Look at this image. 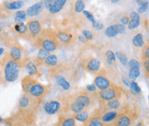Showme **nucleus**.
Here are the masks:
<instances>
[{
    "mask_svg": "<svg viewBox=\"0 0 149 126\" xmlns=\"http://www.w3.org/2000/svg\"><path fill=\"white\" fill-rule=\"evenodd\" d=\"M42 3H43V7L49 10L52 7H53V5L54 3V0H43Z\"/></svg>",
    "mask_w": 149,
    "mask_h": 126,
    "instance_id": "ea45409f",
    "label": "nucleus"
},
{
    "mask_svg": "<svg viewBox=\"0 0 149 126\" xmlns=\"http://www.w3.org/2000/svg\"><path fill=\"white\" fill-rule=\"evenodd\" d=\"M136 126H144V123H139Z\"/></svg>",
    "mask_w": 149,
    "mask_h": 126,
    "instance_id": "864d4df0",
    "label": "nucleus"
},
{
    "mask_svg": "<svg viewBox=\"0 0 149 126\" xmlns=\"http://www.w3.org/2000/svg\"><path fill=\"white\" fill-rule=\"evenodd\" d=\"M121 22H122L121 24H123L124 26L127 25L128 22H129V18H128V17H123V18L121 19Z\"/></svg>",
    "mask_w": 149,
    "mask_h": 126,
    "instance_id": "de8ad7c7",
    "label": "nucleus"
},
{
    "mask_svg": "<svg viewBox=\"0 0 149 126\" xmlns=\"http://www.w3.org/2000/svg\"><path fill=\"white\" fill-rule=\"evenodd\" d=\"M114 27H115V29L117 30V31H118L119 34H120V33H124V32H125L126 28H125L124 25H123V24H115V25H114Z\"/></svg>",
    "mask_w": 149,
    "mask_h": 126,
    "instance_id": "37998d69",
    "label": "nucleus"
},
{
    "mask_svg": "<svg viewBox=\"0 0 149 126\" xmlns=\"http://www.w3.org/2000/svg\"><path fill=\"white\" fill-rule=\"evenodd\" d=\"M130 17H131V19L129 20L128 24H127L128 29H129V30H134V29H136L140 24L139 14L137 12H135V11H133V12H131Z\"/></svg>",
    "mask_w": 149,
    "mask_h": 126,
    "instance_id": "4468645a",
    "label": "nucleus"
},
{
    "mask_svg": "<svg viewBox=\"0 0 149 126\" xmlns=\"http://www.w3.org/2000/svg\"><path fill=\"white\" fill-rule=\"evenodd\" d=\"M74 8L77 13H81L85 10V4L83 0H77L76 4H74Z\"/></svg>",
    "mask_w": 149,
    "mask_h": 126,
    "instance_id": "f704fd0d",
    "label": "nucleus"
},
{
    "mask_svg": "<svg viewBox=\"0 0 149 126\" xmlns=\"http://www.w3.org/2000/svg\"><path fill=\"white\" fill-rule=\"evenodd\" d=\"M21 56H22V52H21V49L17 47V46H14L10 49V52H9V57L11 60H13L15 62H19L21 60Z\"/></svg>",
    "mask_w": 149,
    "mask_h": 126,
    "instance_id": "a211bd4d",
    "label": "nucleus"
},
{
    "mask_svg": "<svg viewBox=\"0 0 149 126\" xmlns=\"http://www.w3.org/2000/svg\"><path fill=\"white\" fill-rule=\"evenodd\" d=\"M130 88H131V91L134 94H138L141 92V88L139 87V85L137 84L134 80L130 82Z\"/></svg>",
    "mask_w": 149,
    "mask_h": 126,
    "instance_id": "473e14b6",
    "label": "nucleus"
},
{
    "mask_svg": "<svg viewBox=\"0 0 149 126\" xmlns=\"http://www.w3.org/2000/svg\"><path fill=\"white\" fill-rule=\"evenodd\" d=\"M48 92H49V88L48 87L37 82L31 88V89L29 90V92L27 94L31 95V97H33V98L38 99V100H41L47 95Z\"/></svg>",
    "mask_w": 149,
    "mask_h": 126,
    "instance_id": "7ed1b4c3",
    "label": "nucleus"
},
{
    "mask_svg": "<svg viewBox=\"0 0 149 126\" xmlns=\"http://www.w3.org/2000/svg\"><path fill=\"white\" fill-rule=\"evenodd\" d=\"M57 38H58L62 42L68 43V42H71L73 36H72V34H70V33L60 31V32H58V34H57Z\"/></svg>",
    "mask_w": 149,
    "mask_h": 126,
    "instance_id": "a878e982",
    "label": "nucleus"
},
{
    "mask_svg": "<svg viewBox=\"0 0 149 126\" xmlns=\"http://www.w3.org/2000/svg\"><path fill=\"white\" fill-rule=\"evenodd\" d=\"M83 14L86 16V18H87L89 21H91V23H92V26L96 23V19H94V17H93V15L91 14L89 11H87V10H84L83 11Z\"/></svg>",
    "mask_w": 149,
    "mask_h": 126,
    "instance_id": "e433bc0d",
    "label": "nucleus"
},
{
    "mask_svg": "<svg viewBox=\"0 0 149 126\" xmlns=\"http://www.w3.org/2000/svg\"><path fill=\"white\" fill-rule=\"evenodd\" d=\"M143 54H144V57H145V59H148V57H149V47L146 46L144 48V50H143Z\"/></svg>",
    "mask_w": 149,
    "mask_h": 126,
    "instance_id": "a18cd8bd",
    "label": "nucleus"
},
{
    "mask_svg": "<svg viewBox=\"0 0 149 126\" xmlns=\"http://www.w3.org/2000/svg\"><path fill=\"white\" fill-rule=\"evenodd\" d=\"M25 69L27 71L28 76L34 77L35 76L38 75V68L36 66V65L32 62H28L25 65Z\"/></svg>",
    "mask_w": 149,
    "mask_h": 126,
    "instance_id": "6ab92c4d",
    "label": "nucleus"
},
{
    "mask_svg": "<svg viewBox=\"0 0 149 126\" xmlns=\"http://www.w3.org/2000/svg\"><path fill=\"white\" fill-rule=\"evenodd\" d=\"M3 54H4V49L3 48H0V56H1Z\"/></svg>",
    "mask_w": 149,
    "mask_h": 126,
    "instance_id": "603ef678",
    "label": "nucleus"
},
{
    "mask_svg": "<svg viewBox=\"0 0 149 126\" xmlns=\"http://www.w3.org/2000/svg\"><path fill=\"white\" fill-rule=\"evenodd\" d=\"M57 126H77L76 124V120L74 119L73 116L71 117H67L61 119L59 121V123Z\"/></svg>",
    "mask_w": 149,
    "mask_h": 126,
    "instance_id": "b1692460",
    "label": "nucleus"
},
{
    "mask_svg": "<svg viewBox=\"0 0 149 126\" xmlns=\"http://www.w3.org/2000/svg\"><path fill=\"white\" fill-rule=\"evenodd\" d=\"M123 82L124 85H126L127 87H130V81L128 78H125V77H123Z\"/></svg>",
    "mask_w": 149,
    "mask_h": 126,
    "instance_id": "8fccbe9b",
    "label": "nucleus"
},
{
    "mask_svg": "<svg viewBox=\"0 0 149 126\" xmlns=\"http://www.w3.org/2000/svg\"><path fill=\"white\" fill-rule=\"evenodd\" d=\"M86 68L92 73H96L100 70V61L98 58H91L88 61L87 65H86Z\"/></svg>",
    "mask_w": 149,
    "mask_h": 126,
    "instance_id": "2eb2a0df",
    "label": "nucleus"
},
{
    "mask_svg": "<svg viewBox=\"0 0 149 126\" xmlns=\"http://www.w3.org/2000/svg\"><path fill=\"white\" fill-rule=\"evenodd\" d=\"M133 44L135 47H143L145 45V42H144V36H143L142 33H137L134 36L133 38Z\"/></svg>",
    "mask_w": 149,
    "mask_h": 126,
    "instance_id": "5701e85b",
    "label": "nucleus"
},
{
    "mask_svg": "<svg viewBox=\"0 0 149 126\" xmlns=\"http://www.w3.org/2000/svg\"><path fill=\"white\" fill-rule=\"evenodd\" d=\"M87 90L88 91H89V92H96V89H97V88L95 87V85L94 84H90V85H88L87 86Z\"/></svg>",
    "mask_w": 149,
    "mask_h": 126,
    "instance_id": "c03bdc74",
    "label": "nucleus"
},
{
    "mask_svg": "<svg viewBox=\"0 0 149 126\" xmlns=\"http://www.w3.org/2000/svg\"><path fill=\"white\" fill-rule=\"evenodd\" d=\"M55 80H56L57 85H58L59 87H61L64 90H69L70 89V87H71L70 83L68 82L67 80L64 77H63V76L58 75V76L55 77Z\"/></svg>",
    "mask_w": 149,
    "mask_h": 126,
    "instance_id": "aec40b11",
    "label": "nucleus"
},
{
    "mask_svg": "<svg viewBox=\"0 0 149 126\" xmlns=\"http://www.w3.org/2000/svg\"><path fill=\"white\" fill-rule=\"evenodd\" d=\"M134 117L128 112L119 113L117 118L114 120V126H131L134 122Z\"/></svg>",
    "mask_w": 149,
    "mask_h": 126,
    "instance_id": "39448f33",
    "label": "nucleus"
},
{
    "mask_svg": "<svg viewBox=\"0 0 149 126\" xmlns=\"http://www.w3.org/2000/svg\"><path fill=\"white\" fill-rule=\"evenodd\" d=\"M62 108L61 102L58 100H49L44 103L43 109L44 111L49 115H54V114L58 113Z\"/></svg>",
    "mask_w": 149,
    "mask_h": 126,
    "instance_id": "0eeeda50",
    "label": "nucleus"
},
{
    "mask_svg": "<svg viewBox=\"0 0 149 126\" xmlns=\"http://www.w3.org/2000/svg\"><path fill=\"white\" fill-rule=\"evenodd\" d=\"M84 126H107L106 123H103L100 121H97V122H91L88 123H86Z\"/></svg>",
    "mask_w": 149,
    "mask_h": 126,
    "instance_id": "79ce46f5",
    "label": "nucleus"
},
{
    "mask_svg": "<svg viewBox=\"0 0 149 126\" xmlns=\"http://www.w3.org/2000/svg\"><path fill=\"white\" fill-rule=\"evenodd\" d=\"M69 110L74 114V113L80 112V111H85L86 109L82 105H80L79 103H77L76 101H73V102H71V104L69 105Z\"/></svg>",
    "mask_w": 149,
    "mask_h": 126,
    "instance_id": "bb28decb",
    "label": "nucleus"
},
{
    "mask_svg": "<svg viewBox=\"0 0 149 126\" xmlns=\"http://www.w3.org/2000/svg\"><path fill=\"white\" fill-rule=\"evenodd\" d=\"M128 65L130 68H134V67H140V63L135 60V59H131L128 61Z\"/></svg>",
    "mask_w": 149,
    "mask_h": 126,
    "instance_id": "58836bf2",
    "label": "nucleus"
},
{
    "mask_svg": "<svg viewBox=\"0 0 149 126\" xmlns=\"http://www.w3.org/2000/svg\"><path fill=\"white\" fill-rule=\"evenodd\" d=\"M42 49L45 50L49 52V53H52V52H54L56 49H57V44L56 42L54 41V40H52L51 38H47V39H43L42 42Z\"/></svg>",
    "mask_w": 149,
    "mask_h": 126,
    "instance_id": "ddd939ff",
    "label": "nucleus"
},
{
    "mask_svg": "<svg viewBox=\"0 0 149 126\" xmlns=\"http://www.w3.org/2000/svg\"><path fill=\"white\" fill-rule=\"evenodd\" d=\"M43 8H44L43 3L38 2L36 4L31 6V7H29L27 8V11H25V12H26V15L29 17H35L42 12V11L43 10Z\"/></svg>",
    "mask_w": 149,
    "mask_h": 126,
    "instance_id": "9d476101",
    "label": "nucleus"
},
{
    "mask_svg": "<svg viewBox=\"0 0 149 126\" xmlns=\"http://www.w3.org/2000/svg\"><path fill=\"white\" fill-rule=\"evenodd\" d=\"M73 117L76 121H78L80 123H86L89 118V112L87 110H85V111H82L80 112L74 113Z\"/></svg>",
    "mask_w": 149,
    "mask_h": 126,
    "instance_id": "412c9836",
    "label": "nucleus"
},
{
    "mask_svg": "<svg viewBox=\"0 0 149 126\" xmlns=\"http://www.w3.org/2000/svg\"><path fill=\"white\" fill-rule=\"evenodd\" d=\"M82 34H83V37H84L86 40H93V39H94L93 33L91 32L90 31L84 30V31H82Z\"/></svg>",
    "mask_w": 149,
    "mask_h": 126,
    "instance_id": "4c0bfd02",
    "label": "nucleus"
},
{
    "mask_svg": "<svg viewBox=\"0 0 149 126\" xmlns=\"http://www.w3.org/2000/svg\"><path fill=\"white\" fill-rule=\"evenodd\" d=\"M3 122V119L1 118V117H0V123H2Z\"/></svg>",
    "mask_w": 149,
    "mask_h": 126,
    "instance_id": "6e6d98bb",
    "label": "nucleus"
},
{
    "mask_svg": "<svg viewBox=\"0 0 149 126\" xmlns=\"http://www.w3.org/2000/svg\"><path fill=\"white\" fill-rule=\"evenodd\" d=\"M26 19H27V15H26V12H25L24 10H18L16 12L15 22H16L17 24L20 23V22H23Z\"/></svg>",
    "mask_w": 149,
    "mask_h": 126,
    "instance_id": "cd10ccee",
    "label": "nucleus"
},
{
    "mask_svg": "<svg viewBox=\"0 0 149 126\" xmlns=\"http://www.w3.org/2000/svg\"><path fill=\"white\" fill-rule=\"evenodd\" d=\"M118 31L114 27V25H111L110 27H108L105 31V35L109 38H113V37H116L118 35Z\"/></svg>",
    "mask_w": 149,
    "mask_h": 126,
    "instance_id": "c85d7f7f",
    "label": "nucleus"
},
{
    "mask_svg": "<svg viewBox=\"0 0 149 126\" xmlns=\"http://www.w3.org/2000/svg\"><path fill=\"white\" fill-rule=\"evenodd\" d=\"M43 64L47 66H55L58 64V58L55 54H50L43 60Z\"/></svg>",
    "mask_w": 149,
    "mask_h": 126,
    "instance_id": "4be33fe9",
    "label": "nucleus"
},
{
    "mask_svg": "<svg viewBox=\"0 0 149 126\" xmlns=\"http://www.w3.org/2000/svg\"><path fill=\"white\" fill-rule=\"evenodd\" d=\"M14 29H15V31L19 34H25L28 31L27 25H25L24 22H20V23L16 24L14 26Z\"/></svg>",
    "mask_w": 149,
    "mask_h": 126,
    "instance_id": "c756f323",
    "label": "nucleus"
},
{
    "mask_svg": "<svg viewBox=\"0 0 149 126\" xmlns=\"http://www.w3.org/2000/svg\"><path fill=\"white\" fill-rule=\"evenodd\" d=\"M94 85L97 88H99L100 90L102 89H106L108 88H110L112 86L111 82L106 77L102 76V75H99L97 76L94 79Z\"/></svg>",
    "mask_w": 149,
    "mask_h": 126,
    "instance_id": "6e6552de",
    "label": "nucleus"
},
{
    "mask_svg": "<svg viewBox=\"0 0 149 126\" xmlns=\"http://www.w3.org/2000/svg\"><path fill=\"white\" fill-rule=\"evenodd\" d=\"M115 56L118 58V60L122 63V64L123 65H128V58H127V56L125 55V54H123V52H117L116 53V54H115Z\"/></svg>",
    "mask_w": 149,
    "mask_h": 126,
    "instance_id": "2f4dec72",
    "label": "nucleus"
},
{
    "mask_svg": "<svg viewBox=\"0 0 149 126\" xmlns=\"http://www.w3.org/2000/svg\"><path fill=\"white\" fill-rule=\"evenodd\" d=\"M35 83H37V81H36L34 77H30V76L25 77L23 79L21 80V86H22V88H23V90H24V92L28 93L29 90L31 89V88Z\"/></svg>",
    "mask_w": 149,
    "mask_h": 126,
    "instance_id": "dca6fc26",
    "label": "nucleus"
},
{
    "mask_svg": "<svg viewBox=\"0 0 149 126\" xmlns=\"http://www.w3.org/2000/svg\"><path fill=\"white\" fill-rule=\"evenodd\" d=\"M103 110H104V112L107 111H118L122 106V102L120 100V99H115L110 101H107L103 103Z\"/></svg>",
    "mask_w": 149,
    "mask_h": 126,
    "instance_id": "f8f14e48",
    "label": "nucleus"
},
{
    "mask_svg": "<svg viewBox=\"0 0 149 126\" xmlns=\"http://www.w3.org/2000/svg\"><path fill=\"white\" fill-rule=\"evenodd\" d=\"M105 55L107 57V60H110L111 62H115L116 61V56H115V54L113 53L112 51L109 50L105 53Z\"/></svg>",
    "mask_w": 149,
    "mask_h": 126,
    "instance_id": "c9c22d12",
    "label": "nucleus"
},
{
    "mask_svg": "<svg viewBox=\"0 0 149 126\" xmlns=\"http://www.w3.org/2000/svg\"><path fill=\"white\" fill-rule=\"evenodd\" d=\"M23 5H24L23 2L20 1V0H18V1H13L11 3H5V6L9 10H19V8H21L22 7H23Z\"/></svg>",
    "mask_w": 149,
    "mask_h": 126,
    "instance_id": "393cba45",
    "label": "nucleus"
},
{
    "mask_svg": "<svg viewBox=\"0 0 149 126\" xmlns=\"http://www.w3.org/2000/svg\"><path fill=\"white\" fill-rule=\"evenodd\" d=\"M122 93H123V89L121 88L112 85L110 88L100 90L98 96L100 101L104 103L115 99H120L122 97Z\"/></svg>",
    "mask_w": 149,
    "mask_h": 126,
    "instance_id": "f03ea898",
    "label": "nucleus"
},
{
    "mask_svg": "<svg viewBox=\"0 0 149 126\" xmlns=\"http://www.w3.org/2000/svg\"><path fill=\"white\" fill-rule=\"evenodd\" d=\"M93 27L96 29L97 31H100V30H101V29H103V27H104V26H103L102 23H100V22H97L96 21V23L93 25Z\"/></svg>",
    "mask_w": 149,
    "mask_h": 126,
    "instance_id": "49530a36",
    "label": "nucleus"
},
{
    "mask_svg": "<svg viewBox=\"0 0 149 126\" xmlns=\"http://www.w3.org/2000/svg\"><path fill=\"white\" fill-rule=\"evenodd\" d=\"M139 76H140V67L130 68V70H129V78L130 79L134 80Z\"/></svg>",
    "mask_w": 149,
    "mask_h": 126,
    "instance_id": "7c9ffc66",
    "label": "nucleus"
},
{
    "mask_svg": "<svg viewBox=\"0 0 149 126\" xmlns=\"http://www.w3.org/2000/svg\"><path fill=\"white\" fill-rule=\"evenodd\" d=\"M111 1L112 2V3H116V2H118L119 0H111Z\"/></svg>",
    "mask_w": 149,
    "mask_h": 126,
    "instance_id": "5fc2aeb1",
    "label": "nucleus"
},
{
    "mask_svg": "<svg viewBox=\"0 0 149 126\" xmlns=\"http://www.w3.org/2000/svg\"><path fill=\"white\" fill-rule=\"evenodd\" d=\"M28 31L29 32L31 33V35L35 37L37 35H39L40 33L42 31V26H41V23H40V21L37 20V19H31L28 22Z\"/></svg>",
    "mask_w": 149,
    "mask_h": 126,
    "instance_id": "1a4fd4ad",
    "label": "nucleus"
},
{
    "mask_svg": "<svg viewBox=\"0 0 149 126\" xmlns=\"http://www.w3.org/2000/svg\"><path fill=\"white\" fill-rule=\"evenodd\" d=\"M20 65L18 62L13 60H8L4 66V77L7 82H15L19 77Z\"/></svg>",
    "mask_w": 149,
    "mask_h": 126,
    "instance_id": "f257e3e1",
    "label": "nucleus"
},
{
    "mask_svg": "<svg viewBox=\"0 0 149 126\" xmlns=\"http://www.w3.org/2000/svg\"><path fill=\"white\" fill-rule=\"evenodd\" d=\"M50 54H51L49 53V52L45 51L43 49H40L39 50V53L37 54V60H40V61H42L43 62V60L46 58L47 56H49Z\"/></svg>",
    "mask_w": 149,
    "mask_h": 126,
    "instance_id": "72a5a7b5",
    "label": "nucleus"
},
{
    "mask_svg": "<svg viewBox=\"0 0 149 126\" xmlns=\"http://www.w3.org/2000/svg\"><path fill=\"white\" fill-rule=\"evenodd\" d=\"M147 8H148V3L147 2H144L143 4H141L140 8L138 9V13H140V14L145 13L146 11L147 10Z\"/></svg>",
    "mask_w": 149,
    "mask_h": 126,
    "instance_id": "a19ab883",
    "label": "nucleus"
},
{
    "mask_svg": "<svg viewBox=\"0 0 149 126\" xmlns=\"http://www.w3.org/2000/svg\"><path fill=\"white\" fill-rule=\"evenodd\" d=\"M66 1L67 0H54L53 7L49 9V12L51 14H56V13L60 12L62 8H64L65 5L66 4Z\"/></svg>",
    "mask_w": 149,
    "mask_h": 126,
    "instance_id": "f3484780",
    "label": "nucleus"
},
{
    "mask_svg": "<svg viewBox=\"0 0 149 126\" xmlns=\"http://www.w3.org/2000/svg\"><path fill=\"white\" fill-rule=\"evenodd\" d=\"M119 113V111H108L103 112V114L100 116V122L103 123H110L117 118Z\"/></svg>",
    "mask_w": 149,
    "mask_h": 126,
    "instance_id": "9b49d317",
    "label": "nucleus"
},
{
    "mask_svg": "<svg viewBox=\"0 0 149 126\" xmlns=\"http://www.w3.org/2000/svg\"><path fill=\"white\" fill-rule=\"evenodd\" d=\"M78 40H79L80 42H86V39H85L83 36H79V37H78Z\"/></svg>",
    "mask_w": 149,
    "mask_h": 126,
    "instance_id": "3c124183",
    "label": "nucleus"
},
{
    "mask_svg": "<svg viewBox=\"0 0 149 126\" xmlns=\"http://www.w3.org/2000/svg\"><path fill=\"white\" fill-rule=\"evenodd\" d=\"M144 66H145V68H146V72H148V69H149V60H148V59L145 60V63H144Z\"/></svg>",
    "mask_w": 149,
    "mask_h": 126,
    "instance_id": "09e8293b",
    "label": "nucleus"
},
{
    "mask_svg": "<svg viewBox=\"0 0 149 126\" xmlns=\"http://www.w3.org/2000/svg\"><path fill=\"white\" fill-rule=\"evenodd\" d=\"M40 100L35 99L31 97L29 94H24L20 97V99L19 100V108L21 111H30L31 109L34 108V103L39 102Z\"/></svg>",
    "mask_w": 149,
    "mask_h": 126,
    "instance_id": "20e7f679",
    "label": "nucleus"
},
{
    "mask_svg": "<svg viewBox=\"0 0 149 126\" xmlns=\"http://www.w3.org/2000/svg\"><path fill=\"white\" fill-rule=\"evenodd\" d=\"M74 101H76V102L79 103L80 105H82L86 110H88V108H90L93 105L92 97H91L89 94L86 93V92L78 93L76 97H74Z\"/></svg>",
    "mask_w": 149,
    "mask_h": 126,
    "instance_id": "423d86ee",
    "label": "nucleus"
}]
</instances>
